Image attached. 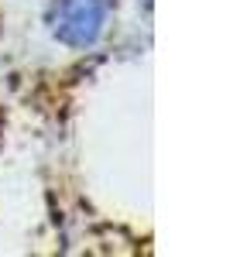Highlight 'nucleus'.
Listing matches in <instances>:
<instances>
[{
	"mask_svg": "<svg viewBox=\"0 0 247 257\" xmlns=\"http://www.w3.org/2000/svg\"><path fill=\"white\" fill-rule=\"evenodd\" d=\"M103 28V0H62L55 7V35L65 45H93Z\"/></svg>",
	"mask_w": 247,
	"mask_h": 257,
	"instance_id": "f257e3e1",
	"label": "nucleus"
}]
</instances>
